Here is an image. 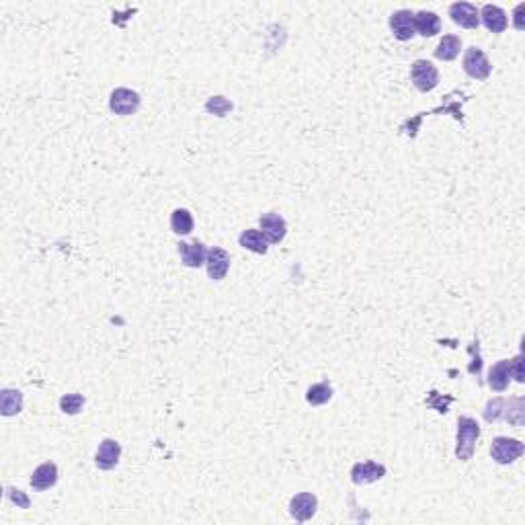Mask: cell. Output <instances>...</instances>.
Instances as JSON below:
<instances>
[{"label": "cell", "instance_id": "6da1fadb", "mask_svg": "<svg viewBox=\"0 0 525 525\" xmlns=\"http://www.w3.org/2000/svg\"><path fill=\"white\" fill-rule=\"evenodd\" d=\"M478 437H480L478 423L472 417H460L458 419V437H456V458L460 462L472 460Z\"/></svg>", "mask_w": 525, "mask_h": 525}, {"label": "cell", "instance_id": "7a4b0ae2", "mask_svg": "<svg viewBox=\"0 0 525 525\" xmlns=\"http://www.w3.org/2000/svg\"><path fill=\"white\" fill-rule=\"evenodd\" d=\"M525 446L519 439H511V437H497L490 446V456L497 464L507 466L513 464L515 460H519L524 456Z\"/></svg>", "mask_w": 525, "mask_h": 525}, {"label": "cell", "instance_id": "3957f363", "mask_svg": "<svg viewBox=\"0 0 525 525\" xmlns=\"http://www.w3.org/2000/svg\"><path fill=\"white\" fill-rule=\"evenodd\" d=\"M410 78L417 91L421 93H431L439 84V72L429 60H417L410 66Z\"/></svg>", "mask_w": 525, "mask_h": 525}, {"label": "cell", "instance_id": "277c9868", "mask_svg": "<svg viewBox=\"0 0 525 525\" xmlns=\"http://www.w3.org/2000/svg\"><path fill=\"white\" fill-rule=\"evenodd\" d=\"M464 72L470 78H476V80H487L492 72V66L485 56V52L480 47H468L466 54H464Z\"/></svg>", "mask_w": 525, "mask_h": 525}, {"label": "cell", "instance_id": "5b68a950", "mask_svg": "<svg viewBox=\"0 0 525 525\" xmlns=\"http://www.w3.org/2000/svg\"><path fill=\"white\" fill-rule=\"evenodd\" d=\"M142 105V98L137 95L136 91L132 89H115L111 93V98H109V109L115 113V115H134L137 109Z\"/></svg>", "mask_w": 525, "mask_h": 525}, {"label": "cell", "instance_id": "8992f818", "mask_svg": "<svg viewBox=\"0 0 525 525\" xmlns=\"http://www.w3.org/2000/svg\"><path fill=\"white\" fill-rule=\"evenodd\" d=\"M259 230L269 244H279L288 234V222L283 220V215L269 212L259 218Z\"/></svg>", "mask_w": 525, "mask_h": 525}, {"label": "cell", "instance_id": "52a82bcc", "mask_svg": "<svg viewBox=\"0 0 525 525\" xmlns=\"http://www.w3.org/2000/svg\"><path fill=\"white\" fill-rule=\"evenodd\" d=\"M386 476V466L384 464H378L373 460L368 462H359L351 468V480L353 485L357 487H363V485H373L378 480H382Z\"/></svg>", "mask_w": 525, "mask_h": 525}, {"label": "cell", "instance_id": "ba28073f", "mask_svg": "<svg viewBox=\"0 0 525 525\" xmlns=\"http://www.w3.org/2000/svg\"><path fill=\"white\" fill-rule=\"evenodd\" d=\"M449 17L464 29H476L480 25V11L472 2H453L449 6Z\"/></svg>", "mask_w": 525, "mask_h": 525}, {"label": "cell", "instance_id": "9c48e42d", "mask_svg": "<svg viewBox=\"0 0 525 525\" xmlns=\"http://www.w3.org/2000/svg\"><path fill=\"white\" fill-rule=\"evenodd\" d=\"M390 29L394 33V38L398 41H409L417 33H414V13L407 11V9H400V11H394L390 15Z\"/></svg>", "mask_w": 525, "mask_h": 525}, {"label": "cell", "instance_id": "30bf717a", "mask_svg": "<svg viewBox=\"0 0 525 525\" xmlns=\"http://www.w3.org/2000/svg\"><path fill=\"white\" fill-rule=\"evenodd\" d=\"M316 509H318V499L312 492H298L290 501V515L300 524L312 519L316 515Z\"/></svg>", "mask_w": 525, "mask_h": 525}, {"label": "cell", "instance_id": "8fae6325", "mask_svg": "<svg viewBox=\"0 0 525 525\" xmlns=\"http://www.w3.org/2000/svg\"><path fill=\"white\" fill-rule=\"evenodd\" d=\"M205 267H208V275L214 281H222L228 271H230V254L226 253L220 247H212L208 251V259H205Z\"/></svg>", "mask_w": 525, "mask_h": 525}, {"label": "cell", "instance_id": "7c38bea8", "mask_svg": "<svg viewBox=\"0 0 525 525\" xmlns=\"http://www.w3.org/2000/svg\"><path fill=\"white\" fill-rule=\"evenodd\" d=\"M179 254L183 259V265L189 269H199L205 265L208 259V249L203 242L195 240V242H179Z\"/></svg>", "mask_w": 525, "mask_h": 525}, {"label": "cell", "instance_id": "4fadbf2b", "mask_svg": "<svg viewBox=\"0 0 525 525\" xmlns=\"http://www.w3.org/2000/svg\"><path fill=\"white\" fill-rule=\"evenodd\" d=\"M121 458V446L115 439H103L95 456V464L101 470H113L119 464Z\"/></svg>", "mask_w": 525, "mask_h": 525}, {"label": "cell", "instance_id": "5bb4252c", "mask_svg": "<svg viewBox=\"0 0 525 525\" xmlns=\"http://www.w3.org/2000/svg\"><path fill=\"white\" fill-rule=\"evenodd\" d=\"M56 482H58V466H56L54 462H43V464H39V466L33 470V474H31V487L35 488V490H39V492L56 487Z\"/></svg>", "mask_w": 525, "mask_h": 525}, {"label": "cell", "instance_id": "9a60e30c", "mask_svg": "<svg viewBox=\"0 0 525 525\" xmlns=\"http://www.w3.org/2000/svg\"><path fill=\"white\" fill-rule=\"evenodd\" d=\"M480 21H482V25L487 27L490 33H503L507 27H509L507 13L501 6H495V4H485L482 6Z\"/></svg>", "mask_w": 525, "mask_h": 525}, {"label": "cell", "instance_id": "2e32d148", "mask_svg": "<svg viewBox=\"0 0 525 525\" xmlns=\"http://www.w3.org/2000/svg\"><path fill=\"white\" fill-rule=\"evenodd\" d=\"M441 31V19L433 11H421L414 13V33L423 38H433Z\"/></svg>", "mask_w": 525, "mask_h": 525}, {"label": "cell", "instance_id": "e0dca14e", "mask_svg": "<svg viewBox=\"0 0 525 525\" xmlns=\"http://www.w3.org/2000/svg\"><path fill=\"white\" fill-rule=\"evenodd\" d=\"M238 244L242 247V249H247V251H251V253L256 254H265L267 253V240H265V236L261 234V230H256V228H251V230H244V232L238 236Z\"/></svg>", "mask_w": 525, "mask_h": 525}, {"label": "cell", "instance_id": "ac0fdd59", "mask_svg": "<svg viewBox=\"0 0 525 525\" xmlns=\"http://www.w3.org/2000/svg\"><path fill=\"white\" fill-rule=\"evenodd\" d=\"M23 410V394L19 390L4 388L0 392V412L2 417H15Z\"/></svg>", "mask_w": 525, "mask_h": 525}, {"label": "cell", "instance_id": "d6986e66", "mask_svg": "<svg viewBox=\"0 0 525 525\" xmlns=\"http://www.w3.org/2000/svg\"><path fill=\"white\" fill-rule=\"evenodd\" d=\"M509 380H511V373H509V359H501L499 363H495L490 371H488V386L495 390V392H505L509 386Z\"/></svg>", "mask_w": 525, "mask_h": 525}, {"label": "cell", "instance_id": "ffe728a7", "mask_svg": "<svg viewBox=\"0 0 525 525\" xmlns=\"http://www.w3.org/2000/svg\"><path fill=\"white\" fill-rule=\"evenodd\" d=\"M460 50H462V39L458 38V35H444V39L435 47V58L444 60V62H451V60L458 58Z\"/></svg>", "mask_w": 525, "mask_h": 525}, {"label": "cell", "instance_id": "44dd1931", "mask_svg": "<svg viewBox=\"0 0 525 525\" xmlns=\"http://www.w3.org/2000/svg\"><path fill=\"white\" fill-rule=\"evenodd\" d=\"M193 215L189 210H175L173 215H171V228H173V232L179 234V236H187V234L193 232Z\"/></svg>", "mask_w": 525, "mask_h": 525}, {"label": "cell", "instance_id": "7402d4cb", "mask_svg": "<svg viewBox=\"0 0 525 525\" xmlns=\"http://www.w3.org/2000/svg\"><path fill=\"white\" fill-rule=\"evenodd\" d=\"M505 421H509L515 427H524L525 423V398H509L505 409Z\"/></svg>", "mask_w": 525, "mask_h": 525}, {"label": "cell", "instance_id": "603a6c76", "mask_svg": "<svg viewBox=\"0 0 525 525\" xmlns=\"http://www.w3.org/2000/svg\"><path fill=\"white\" fill-rule=\"evenodd\" d=\"M331 398L332 386L329 382H318V384L310 386L308 392H306V400H308V405H312V407H322V405H327Z\"/></svg>", "mask_w": 525, "mask_h": 525}, {"label": "cell", "instance_id": "cb8c5ba5", "mask_svg": "<svg viewBox=\"0 0 525 525\" xmlns=\"http://www.w3.org/2000/svg\"><path fill=\"white\" fill-rule=\"evenodd\" d=\"M84 407V396L82 394H77V392H72V394H64L62 398H60V409L64 414H70V417H74L78 414L80 410Z\"/></svg>", "mask_w": 525, "mask_h": 525}, {"label": "cell", "instance_id": "d4e9b609", "mask_svg": "<svg viewBox=\"0 0 525 525\" xmlns=\"http://www.w3.org/2000/svg\"><path fill=\"white\" fill-rule=\"evenodd\" d=\"M507 400L505 398H492L487 402V409H485V419L487 423H497L505 417Z\"/></svg>", "mask_w": 525, "mask_h": 525}, {"label": "cell", "instance_id": "484cf974", "mask_svg": "<svg viewBox=\"0 0 525 525\" xmlns=\"http://www.w3.org/2000/svg\"><path fill=\"white\" fill-rule=\"evenodd\" d=\"M205 109L210 113H214L218 117H224L228 111H232V103L226 101L224 97H212L208 103H205Z\"/></svg>", "mask_w": 525, "mask_h": 525}, {"label": "cell", "instance_id": "4316f807", "mask_svg": "<svg viewBox=\"0 0 525 525\" xmlns=\"http://www.w3.org/2000/svg\"><path fill=\"white\" fill-rule=\"evenodd\" d=\"M509 373L515 382L524 384L525 382V359L524 355H515L513 359H509Z\"/></svg>", "mask_w": 525, "mask_h": 525}, {"label": "cell", "instance_id": "83f0119b", "mask_svg": "<svg viewBox=\"0 0 525 525\" xmlns=\"http://www.w3.org/2000/svg\"><path fill=\"white\" fill-rule=\"evenodd\" d=\"M6 497H9L11 503H15L19 509H29V505H31L29 497L23 490H17V488H6Z\"/></svg>", "mask_w": 525, "mask_h": 525}, {"label": "cell", "instance_id": "f1b7e54d", "mask_svg": "<svg viewBox=\"0 0 525 525\" xmlns=\"http://www.w3.org/2000/svg\"><path fill=\"white\" fill-rule=\"evenodd\" d=\"M525 4H517V9H515V27L521 31L524 29V21H521V13H524Z\"/></svg>", "mask_w": 525, "mask_h": 525}]
</instances>
